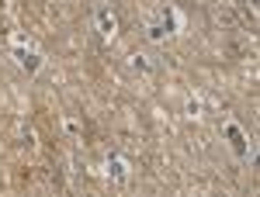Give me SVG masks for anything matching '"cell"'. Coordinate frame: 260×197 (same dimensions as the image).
Returning <instances> with one entry per match:
<instances>
[{"mask_svg":"<svg viewBox=\"0 0 260 197\" xmlns=\"http://www.w3.org/2000/svg\"><path fill=\"white\" fill-rule=\"evenodd\" d=\"M201 111H205V100H201L198 94H191V97L184 100V114H187L191 121H198V118H201Z\"/></svg>","mask_w":260,"mask_h":197,"instance_id":"7","label":"cell"},{"mask_svg":"<svg viewBox=\"0 0 260 197\" xmlns=\"http://www.w3.org/2000/svg\"><path fill=\"white\" fill-rule=\"evenodd\" d=\"M128 69H132L136 76H149V73H153V59H149L146 52H132V56H128Z\"/></svg>","mask_w":260,"mask_h":197,"instance_id":"5","label":"cell"},{"mask_svg":"<svg viewBox=\"0 0 260 197\" xmlns=\"http://www.w3.org/2000/svg\"><path fill=\"white\" fill-rule=\"evenodd\" d=\"M146 38L153 42V45H163V42L170 38V31H167V24H163V21H149V28H146Z\"/></svg>","mask_w":260,"mask_h":197,"instance_id":"6","label":"cell"},{"mask_svg":"<svg viewBox=\"0 0 260 197\" xmlns=\"http://www.w3.org/2000/svg\"><path fill=\"white\" fill-rule=\"evenodd\" d=\"M128 173H132V170H128V163H125L121 156H108V159H104V177H108V180L125 183V180H128Z\"/></svg>","mask_w":260,"mask_h":197,"instance_id":"3","label":"cell"},{"mask_svg":"<svg viewBox=\"0 0 260 197\" xmlns=\"http://www.w3.org/2000/svg\"><path fill=\"white\" fill-rule=\"evenodd\" d=\"M222 132H225V138H229V145H233V152H236V156H246V149H250V145H246V135H243V128L240 125H236V121H225V128H222Z\"/></svg>","mask_w":260,"mask_h":197,"instance_id":"4","label":"cell"},{"mask_svg":"<svg viewBox=\"0 0 260 197\" xmlns=\"http://www.w3.org/2000/svg\"><path fill=\"white\" fill-rule=\"evenodd\" d=\"M14 59H18V66L28 73V76L42 73V66H45V56H42L35 45H28V49H14Z\"/></svg>","mask_w":260,"mask_h":197,"instance_id":"1","label":"cell"},{"mask_svg":"<svg viewBox=\"0 0 260 197\" xmlns=\"http://www.w3.org/2000/svg\"><path fill=\"white\" fill-rule=\"evenodd\" d=\"M94 24H98V35H101V38H115V35H118V18H115V11H111V7H101L98 18H94Z\"/></svg>","mask_w":260,"mask_h":197,"instance_id":"2","label":"cell"},{"mask_svg":"<svg viewBox=\"0 0 260 197\" xmlns=\"http://www.w3.org/2000/svg\"><path fill=\"white\" fill-rule=\"evenodd\" d=\"M160 21L167 24V31H170V35H177V31H180V24H184V18H180L174 7H167V11L160 14Z\"/></svg>","mask_w":260,"mask_h":197,"instance_id":"8","label":"cell"},{"mask_svg":"<svg viewBox=\"0 0 260 197\" xmlns=\"http://www.w3.org/2000/svg\"><path fill=\"white\" fill-rule=\"evenodd\" d=\"M62 132H66L70 138H77L83 128H80V121H77V118H62Z\"/></svg>","mask_w":260,"mask_h":197,"instance_id":"9","label":"cell"}]
</instances>
